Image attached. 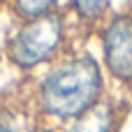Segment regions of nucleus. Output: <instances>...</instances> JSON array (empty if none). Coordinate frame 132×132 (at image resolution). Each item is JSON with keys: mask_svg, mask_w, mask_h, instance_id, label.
I'll list each match as a JSON object with an SVG mask.
<instances>
[{"mask_svg": "<svg viewBox=\"0 0 132 132\" xmlns=\"http://www.w3.org/2000/svg\"><path fill=\"white\" fill-rule=\"evenodd\" d=\"M65 14L77 32H95L114 14V0H70Z\"/></svg>", "mask_w": 132, "mask_h": 132, "instance_id": "nucleus-5", "label": "nucleus"}, {"mask_svg": "<svg viewBox=\"0 0 132 132\" xmlns=\"http://www.w3.org/2000/svg\"><path fill=\"white\" fill-rule=\"evenodd\" d=\"M28 114L23 104H5L0 102V132H21V128L28 123Z\"/></svg>", "mask_w": 132, "mask_h": 132, "instance_id": "nucleus-7", "label": "nucleus"}, {"mask_svg": "<svg viewBox=\"0 0 132 132\" xmlns=\"http://www.w3.org/2000/svg\"><path fill=\"white\" fill-rule=\"evenodd\" d=\"M9 5H12V14L16 16V21L37 19V16L60 9L58 0H9Z\"/></svg>", "mask_w": 132, "mask_h": 132, "instance_id": "nucleus-6", "label": "nucleus"}, {"mask_svg": "<svg viewBox=\"0 0 132 132\" xmlns=\"http://www.w3.org/2000/svg\"><path fill=\"white\" fill-rule=\"evenodd\" d=\"M125 116V104L121 100H104L100 107L81 116L79 121L60 128V132H121Z\"/></svg>", "mask_w": 132, "mask_h": 132, "instance_id": "nucleus-4", "label": "nucleus"}, {"mask_svg": "<svg viewBox=\"0 0 132 132\" xmlns=\"http://www.w3.org/2000/svg\"><path fill=\"white\" fill-rule=\"evenodd\" d=\"M21 132H60V130H56V128H51V125H44V123H37V121L28 118V123L21 128Z\"/></svg>", "mask_w": 132, "mask_h": 132, "instance_id": "nucleus-8", "label": "nucleus"}, {"mask_svg": "<svg viewBox=\"0 0 132 132\" xmlns=\"http://www.w3.org/2000/svg\"><path fill=\"white\" fill-rule=\"evenodd\" d=\"M74 32L77 28L72 26L65 9H56L28 21H16L5 42V60L16 72L35 77L72 49Z\"/></svg>", "mask_w": 132, "mask_h": 132, "instance_id": "nucleus-2", "label": "nucleus"}, {"mask_svg": "<svg viewBox=\"0 0 132 132\" xmlns=\"http://www.w3.org/2000/svg\"><path fill=\"white\" fill-rule=\"evenodd\" d=\"M100 65L118 90L132 95V9L114 12L97 30Z\"/></svg>", "mask_w": 132, "mask_h": 132, "instance_id": "nucleus-3", "label": "nucleus"}, {"mask_svg": "<svg viewBox=\"0 0 132 132\" xmlns=\"http://www.w3.org/2000/svg\"><path fill=\"white\" fill-rule=\"evenodd\" d=\"M109 97V84L100 60L88 51L70 49L32 77L21 104L32 121L60 130Z\"/></svg>", "mask_w": 132, "mask_h": 132, "instance_id": "nucleus-1", "label": "nucleus"}]
</instances>
